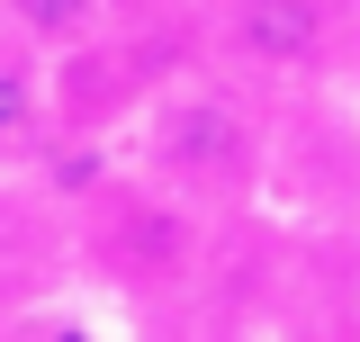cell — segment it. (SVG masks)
Returning a JSON list of instances; mask_svg holds the SVG:
<instances>
[{
    "instance_id": "1",
    "label": "cell",
    "mask_w": 360,
    "mask_h": 342,
    "mask_svg": "<svg viewBox=\"0 0 360 342\" xmlns=\"http://www.w3.org/2000/svg\"><path fill=\"white\" fill-rule=\"evenodd\" d=\"M135 163H144V189H172L180 208H243L270 163V127L252 108V82L172 72L135 118Z\"/></svg>"
},
{
    "instance_id": "3",
    "label": "cell",
    "mask_w": 360,
    "mask_h": 342,
    "mask_svg": "<svg viewBox=\"0 0 360 342\" xmlns=\"http://www.w3.org/2000/svg\"><path fill=\"white\" fill-rule=\"evenodd\" d=\"M54 135V63L0 27V163H37Z\"/></svg>"
},
{
    "instance_id": "5",
    "label": "cell",
    "mask_w": 360,
    "mask_h": 342,
    "mask_svg": "<svg viewBox=\"0 0 360 342\" xmlns=\"http://www.w3.org/2000/svg\"><path fill=\"white\" fill-rule=\"evenodd\" d=\"M180 9H189V0H108V18H117V27H172Z\"/></svg>"
},
{
    "instance_id": "4",
    "label": "cell",
    "mask_w": 360,
    "mask_h": 342,
    "mask_svg": "<svg viewBox=\"0 0 360 342\" xmlns=\"http://www.w3.org/2000/svg\"><path fill=\"white\" fill-rule=\"evenodd\" d=\"M0 27L45 54V63H63V54H82L90 37H108L117 18H108V0H0Z\"/></svg>"
},
{
    "instance_id": "2",
    "label": "cell",
    "mask_w": 360,
    "mask_h": 342,
    "mask_svg": "<svg viewBox=\"0 0 360 342\" xmlns=\"http://www.w3.org/2000/svg\"><path fill=\"white\" fill-rule=\"evenodd\" d=\"M207 54L234 82H307L333 54V0H217Z\"/></svg>"
}]
</instances>
